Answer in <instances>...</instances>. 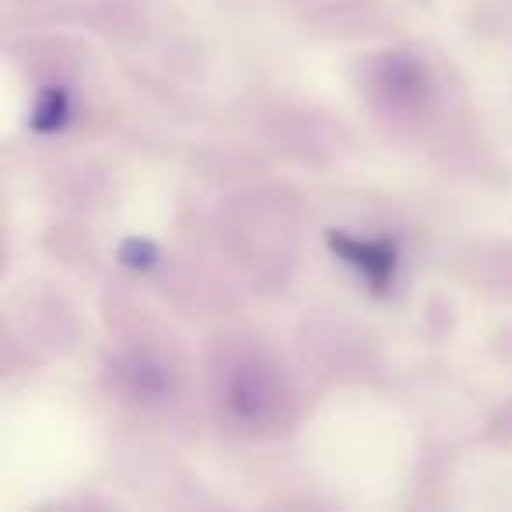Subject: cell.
<instances>
[{
	"label": "cell",
	"instance_id": "6da1fadb",
	"mask_svg": "<svg viewBox=\"0 0 512 512\" xmlns=\"http://www.w3.org/2000/svg\"><path fill=\"white\" fill-rule=\"evenodd\" d=\"M330 246H334L351 267H358V271L369 278L372 288H386L393 267H397V249H393L390 242H358V239H348V235H330Z\"/></svg>",
	"mask_w": 512,
	"mask_h": 512
}]
</instances>
